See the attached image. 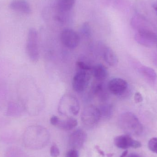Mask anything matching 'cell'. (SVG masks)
Returning a JSON list of instances; mask_svg holds the SVG:
<instances>
[{
    "instance_id": "6da1fadb",
    "label": "cell",
    "mask_w": 157,
    "mask_h": 157,
    "mask_svg": "<svg viewBox=\"0 0 157 157\" xmlns=\"http://www.w3.org/2000/svg\"><path fill=\"white\" fill-rule=\"evenodd\" d=\"M17 90L25 111L32 115L37 113L41 107V97L33 80L28 77L22 78L18 82Z\"/></svg>"
},
{
    "instance_id": "7a4b0ae2",
    "label": "cell",
    "mask_w": 157,
    "mask_h": 157,
    "mask_svg": "<svg viewBox=\"0 0 157 157\" xmlns=\"http://www.w3.org/2000/svg\"><path fill=\"white\" fill-rule=\"evenodd\" d=\"M80 109L79 102L73 95L64 94L60 100L58 106L59 112L62 115L76 116Z\"/></svg>"
},
{
    "instance_id": "3957f363",
    "label": "cell",
    "mask_w": 157,
    "mask_h": 157,
    "mask_svg": "<svg viewBox=\"0 0 157 157\" xmlns=\"http://www.w3.org/2000/svg\"><path fill=\"white\" fill-rule=\"evenodd\" d=\"M119 123L122 129L132 133L140 134L143 131L141 122L132 113L126 112L122 113L119 117Z\"/></svg>"
},
{
    "instance_id": "277c9868",
    "label": "cell",
    "mask_w": 157,
    "mask_h": 157,
    "mask_svg": "<svg viewBox=\"0 0 157 157\" xmlns=\"http://www.w3.org/2000/svg\"><path fill=\"white\" fill-rule=\"evenodd\" d=\"M26 50L30 60L33 62L38 60L40 57L38 34L37 30L33 28H31L29 30Z\"/></svg>"
},
{
    "instance_id": "5b68a950",
    "label": "cell",
    "mask_w": 157,
    "mask_h": 157,
    "mask_svg": "<svg viewBox=\"0 0 157 157\" xmlns=\"http://www.w3.org/2000/svg\"><path fill=\"white\" fill-rule=\"evenodd\" d=\"M101 118L99 108L93 105L86 106L81 114V120L85 125L89 127L94 126Z\"/></svg>"
},
{
    "instance_id": "8992f818",
    "label": "cell",
    "mask_w": 157,
    "mask_h": 157,
    "mask_svg": "<svg viewBox=\"0 0 157 157\" xmlns=\"http://www.w3.org/2000/svg\"><path fill=\"white\" fill-rule=\"evenodd\" d=\"M90 72L80 70L76 72L72 80L73 89L75 92L81 93L87 88L90 80Z\"/></svg>"
},
{
    "instance_id": "52a82bcc",
    "label": "cell",
    "mask_w": 157,
    "mask_h": 157,
    "mask_svg": "<svg viewBox=\"0 0 157 157\" xmlns=\"http://www.w3.org/2000/svg\"><path fill=\"white\" fill-rule=\"evenodd\" d=\"M107 86L110 92L119 97L126 96L129 89V86L127 81L120 78L111 79L109 81Z\"/></svg>"
},
{
    "instance_id": "ba28073f",
    "label": "cell",
    "mask_w": 157,
    "mask_h": 157,
    "mask_svg": "<svg viewBox=\"0 0 157 157\" xmlns=\"http://www.w3.org/2000/svg\"><path fill=\"white\" fill-rule=\"evenodd\" d=\"M135 40L143 46L151 47L157 44V35L151 30L141 28L135 35Z\"/></svg>"
},
{
    "instance_id": "9c48e42d",
    "label": "cell",
    "mask_w": 157,
    "mask_h": 157,
    "mask_svg": "<svg viewBox=\"0 0 157 157\" xmlns=\"http://www.w3.org/2000/svg\"><path fill=\"white\" fill-rule=\"evenodd\" d=\"M60 38L63 44L71 49L77 48L79 44V36L75 31L70 29L63 30Z\"/></svg>"
},
{
    "instance_id": "30bf717a",
    "label": "cell",
    "mask_w": 157,
    "mask_h": 157,
    "mask_svg": "<svg viewBox=\"0 0 157 157\" xmlns=\"http://www.w3.org/2000/svg\"><path fill=\"white\" fill-rule=\"evenodd\" d=\"M115 145L120 148L126 149L130 147L139 148L142 146L140 142L134 140L129 135H122L117 136L114 139Z\"/></svg>"
},
{
    "instance_id": "8fae6325",
    "label": "cell",
    "mask_w": 157,
    "mask_h": 157,
    "mask_svg": "<svg viewBox=\"0 0 157 157\" xmlns=\"http://www.w3.org/2000/svg\"><path fill=\"white\" fill-rule=\"evenodd\" d=\"M91 90L92 94L98 97L100 101L104 102L108 100L109 98L108 86L106 87L103 81L97 80L92 86Z\"/></svg>"
},
{
    "instance_id": "7c38bea8",
    "label": "cell",
    "mask_w": 157,
    "mask_h": 157,
    "mask_svg": "<svg viewBox=\"0 0 157 157\" xmlns=\"http://www.w3.org/2000/svg\"><path fill=\"white\" fill-rule=\"evenodd\" d=\"M9 7L12 10L21 12L23 13H31V7L26 0H13L10 2Z\"/></svg>"
},
{
    "instance_id": "4fadbf2b",
    "label": "cell",
    "mask_w": 157,
    "mask_h": 157,
    "mask_svg": "<svg viewBox=\"0 0 157 157\" xmlns=\"http://www.w3.org/2000/svg\"><path fill=\"white\" fill-rule=\"evenodd\" d=\"M102 55L105 62L111 67L118 64V59L116 54L109 47L105 46L102 49Z\"/></svg>"
},
{
    "instance_id": "5bb4252c",
    "label": "cell",
    "mask_w": 157,
    "mask_h": 157,
    "mask_svg": "<svg viewBox=\"0 0 157 157\" xmlns=\"http://www.w3.org/2000/svg\"><path fill=\"white\" fill-rule=\"evenodd\" d=\"M91 72L94 78L98 81H104L109 75L108 70L102 64H98L92 67Z\"/></svg>"
},
{
    "instance_id": "9a60e30c",
    "label": "cell",
    "mask_w": 157,
    "mask_h": 157,
    "mask_svg": "<svg viewBox=\"0 0 157 157\" xmlns=\"http://www.w3.org/2000/svg\"><path fill=\"white\" fill-rule=\"evenodd\" d=\"M25 111L21 103L18 104L14 101H10L7 105L6 114L11 117H18Z\"/></svg>"
},
{
    "instance_id": "2e32d148",
    "label": "cell",
    "mask_w": 157,
    "mask_h": 157,
    "mask_svg": "<svg viewBox=\"0 0 157 157\" xmlns=\"http://www.w3.org/2000/svg\"><path fill=\"white\" fill-rule=\"evenodd\" d=\"M77 124L78 123L76 119L73 117H70L65 120L60 119L57 126L63 130L69 131L76 127Z\"/></svg>"
},
{
    "instance_id": "e0dca14e",
    "label": "cell",
    "mask_w": 157,
    "mask_h": 157,
    "mask_svg": "<svg viewBox=\"0 0 157 157\" xmlns=\"http://www.w3.org/2000/svg\"><path fill=\"white\" fill-rule=\"evenodd\" d=\"M140 73L147 80L151 82H155L157 78L156 73L155 70L150 67L143 66L139 69Z\"/></svg>"
},
{
    "instance_id": "ac0fdd59",
    "label": "cell",
    "mask_w": 157,
    "mask_h": 157,
    "mask_svg": "<svg viewBox=\"0 0 157 157\" xmlns=\"http://www.w3.org/2000/svg\"><path fill=\"white\" fill-rule=\"evenodd\" d=\"M99 109L101 117L106 119L110 118L113 113V107L112 105L105 102L100 106Z\"/></svg>"
},
{
    "instance_id": "d6986e66",
    "label": "cell",
    "mask_w": 157,
    "mask_h": 157,
    "mask_svg": "<svg viewBox=\"0 0 157 157\" xmlns=\"http://www.w3.org/2000/svg\"><path fill=\"white\" fill-rule=\"evenodd\" d=\"M75 3V0H59L58 8L61 12H67L72 8Z\"/></svg>"
},
{
    "instance_id": "ffe728a7",
    "label": "cell",
    "mask_w": 157,
    "mask_h": 157,
    "mask_svg": "<svg viewBox=\"0 0 157 157\" xmlns=\"http://www.w3.org/2000/svg\"><path fill=\"white\" fill-rule=\"evenodd\" d=\"M80 32L85 37L88 38L90 36L91 34V30L89 23L88 22L83 23L80 29Z\"/></svg>"
},
{
    "instance_id": "44dd1931",
    "label": "cell",
    "mask_w": 157,
    "mask_h": 157,
    "mask_svg": "<svg viewBox=\"0 0 157 157\" xmlns=\"http://www.w3.org/2000/svg\"><path fill=\"white\" fill-rule=\"evenodd\" d=\"M148 147L152 152L157 154V137L150 139L148 143Z\"/></svg>"
},
{
    "instance_id": "7402d4cb",
    "label": "cell",
    "mask_w": 157,
    "mask_h": 157,
    "mask_svg": "<svg viewBox=\"0 0 157 157\" xmlns=\"http://www.w3.org/2000/svg\"><path fill=\"white\" fill-rule=\"evenodd\" d=\"M76 67L78 70L91 71L92 67L87 63L82 61H78L76 63Z\"/></svg>"
},
{
    "instance_id": "603a6c76",
    "label": "cell",
    "mask_w": 157,
    "mask_h": 157,
    "mask_svg": "<svg viewBox=\"0 0 157 157\" xmlns=\"http://www.w3.org/2000/svg\"><path fill=\"white\" fill-rule=\"evenodd\" d=\"M50 154L53 157L59 156L60 154L59 150L56 146H52L50 149Z\"/></svg>"
},
{
    "instance_id": "cb8c5ba5",
    "label": "cell",
    "mask_w": 157,
    "mask_h": 157,
    "mask_svg": "<svg viewBox=\"0 0 157 157\" xmlns=\"http://www.w3.org/2000/svg\"><path fill=\"white\" fill-rule=\"evenodd\" d=\"M66 157H78V151L76 150H71L67 153Z\"/></svg>"
},
{
    "instance_id": "d4e9b609",
    "label": "cell",
    "mask_w": 157,
    "mask_h": 157,
    "mask_svg": "<svg viewBox=\"0 0 157 157\" xmlns=\"http://www.w3.org/2000/svg\"><path fill=\"white\" fill-rule=\"evenodd\" d=\"M60 119L56 116H52L50 119V122L54 126H57Z\"/></svg>"
},
{
    "instance_id": "484cf974",
    "label": "cell",
    "mask_w": 157,
    "mask_h": 157,
    "mask_svg": "<svg viewBox=\"0 0 157 157\" xmlns=\"http://www.w3.org/2000/svg\"><path fill=\"white\" fill-rule=\"evenodd\" d=\"M134 99L136 102H141L143 100V97L140 93L137 92L135 95Z\"/></svg>"
},
{
    "instance_id": "4316f807",
    "label": "cell",
    "mask_w": 157,
    "mask_h": 157,
    "mask_svg": "<svg viewBox=\"0 0 157 157\" xmlns=\"http://www.w3.org/2000/svg\"><path fill=\"white\" fill-rule=\"evenodd\" d=\"M128 150H125L122 154L121 155L120 157H126L128 155Z\"/></svg>"
},
{
    "instance_id": "83f0119b",
    "label": "cell",
    "mask_w": 157,
    "mask_h": 157,
    "mask_svg": "<svg viewBox=\"0 0 157 157\" xmlns=\"http://www.w3.org/2000/svg\"><path fill=\"white\" fill-rule=\"evenodd\" d=\"M127 157H141L140 155L136 154H131Z\"/></svg>"
},
{
    "instance_id": "f1b7e54d",
    "label": "cell",
    "mask_w": 157,
    "mask_h": 157,
    "mask_svg": "<svg viewBox=\"0 0 157 157\" xmlns=\"http://www.w3.org/2000/svg\"><path fill=\"white\" fill-rule=\"evenodd\" d=\"M153 8L155 9V12H156L157 14V3H155L153 6Z\"/></svg>"
},
{
    "instance_id": "f546056e",
    "label": "cell",
    "mask_w": 157,
    "mask_h": 157,
    "mask_svg": "<svg viewBox=\"0 0 157 157\" xmlns=\"http://www.w3.org/2000/svg\"><path fill=\"white\" fill-rule=\"evenodd\" d=\"M97 150H98V151L99 153L100 154H101V155H104V153H103V152H102V151H101V150H100V149L99 148H98V147H97Z\"/></svg>"
},
{
    "instance_id": "4dcf8cb0",
    "label": "cell",
    "mask_w": 157,
    "mask_h": 157,
    "mask_svg": "<svg viewBox=\"0 0 157 157\" xmlns=\"http://www.w3.org/2000/svg\"></svg>"
}]
</instances>
